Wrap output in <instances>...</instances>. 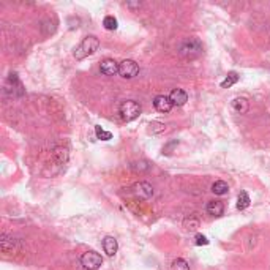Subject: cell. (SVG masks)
Instances as JSON below:
<instances>
[{
  "label": "cell",
  "mask_w": 270,
  "mask_h": 270,
  "mask_svg": "<svg viewBox=\"0 0 270 270\" xmlns=\"http://www.w3.org/2000/svg\"><path fill=\"white\" fill-rule=\"evenodd\" d=\"M100 71L104 76H114V74L119 73V63L112 59H104L100 65Z\"/></svg>",
  "instance_id": "7"
},
{
  "label": "cell",
  "mask_w": 270,
  "mask_h": 270,
  "mask_svg": "<svg viewBox=\"0 0 270 270\" xmlns=\"http://www.w3.org/2000/svg\"><path fill=\"white\" fill-rule=\"evenodd\" d=\"M149 126H150V131L152 133H161V131H164V128H166L164 123H160V122H152Z\"/></svg>",
  "instance_id": "20"
},
{
  "label": "cell",
  "mask_w": 270,
  "mask_h": 270,
  "mask_svg": "<svg viewBox=\"0 0 270 270\" xmlns=\"http://www.w3.org/2000/svg\"><path fill=\"white\" fill-rule=\"evenodd\" d=\"M169 100L174 106H183V104L188 101V95H186V92L182 89H174L169 95Z\"/></svg>",
  "instance_id": "9"
},
{
  "label": "cell",
  "mask_w": 270,
  "mask_h": 270,
  "mask_svg": "<svg viewBox=\"0 0 270 270\" xmlns=\"http://www.w3.org/2000/svg\"><path fill=\"white\" fill-rule=\"evenodd\" d=\"M103 250H104V253L108 254V256H114V254L117 253V250H119L117 240L114 237H111V236L104 237L103 239Z\"/></svg>",
  "instance_id": "10"
},
{
  "label": "cell",
  "mask_w": 270,
  "mask_h": 270,
  "mask_svg": "<svg viewBox=\"0 0 270 270\" xmlns=\"http://www.w3.org/2000/svg\"><path fill=\"white\" fill-rule=\"evenodd\" d=\"M237 81H239V74L236 71H231V73H228V76L221 81V87L223 89H228L231 86H234Z\"/></svg>",
  "instance_id": "15"
},
{
  "label": "cell",
  "mask_w": 270,
  "mask_h": 270,
  "mask_svg": "<svg viewBox=\"0 0 270 270\" xmlns=\"http://www.w3.org/2000/svg\"><path fill=\"white\" fill-rule=\"evenodd\" d=\"M98 48H100V40L93 35H89L81 41L79 46L74 49L73 56L76 60H82V59H86L89 56H92L95 51H98Z\"/></svg>",
  "instance_id": "1"
},
{
  "label": "cell",
  "mask_w": 270,
  "mask_h": 270,
  "mask_svg": "<svg viewBox=\"0 0 270 270\" xmlns=\"http://www.w3.org/2000/svg\"><path fill=\"white\" fill-rule=\"evenodd\" d=\"M120 116H122L123 120H126V122H131V120L138 119L139 114H141V104L133 101V100H126L123 101L122 104H120Z\"/></svg>",
  "instance_id": "3"
},
{
  "label": "cell",
  "mask_w": 270,
  "mask_h": 270,
  "mask_svg": "<svg viewBox=\"0 0 270 270\" xmlns=\"http://www.w3.org/2000/svg\"><path fill=\"white\" fill-rule=\"evenodd\" d=\"M250 196H248V193L246 191H242L239 194V198H237V209L239 210H245L246 207L250 206Z\"/></svg>",
  "instance_id": "14"
},
{
  "label": "cell",
  "mask_w": 270,
  "mask_h": 270,
  "mask_svg": "<svg viewBox=\"0 0 270 270\" xmlns=\"http://www.w3.org/2000/svg\"><path fill=\"white\" fill-rule=\"evenodd\" d=\"M95 134H96V138L101 139V141H109V139H112V133L104 131L101 126H95Z\"/></svg>",
  "instance_id": "17"
},
{
  "label": "cell",
  "mask_w": 270,
  "mask_h": 270,
  "mask_svg": "<svg viewBox=\"0 0 270 270\" xmlns=\"http://www.w3.org/2000/svg\"><path fill=\"white\" fill-rule=\"evenodd\" d=\"M153 106H155V109L158 111V112H169V111L172 109V106H174V104L171 103L169 96L158 95V96H155Z\"/></svg>",
  "instance_id": "8"
},
{
  "label": "cell",
  "mask_w": 270,
  "mask_h": 270,
  "mask_svg": "<svg viewBox=\"0 0 270 270\" xmlns=\"http://www.w3.org/2000/svg\"><path fill=\"white\" fill-rule=\"evenodd\" d=\"M131 193L134 194V198L139 201H149L153 196V188H152V185L147 182H139V183L133 185Z\"/></svg>",
  "instance_id": "5"
},
{
  "label": "cell",
  "mask_w": 270,
  "mask_h": 270,
  "mask_svg": "<svg viewBox=\"0 0 270 270\" xmlns=\"http://www.w3.org/2000/svg\"><path fill=\"white\" fill-rule=\"evenodd\" d=\"M139 73V66L134 60H123L119 63V74L125 79H131Z\"/></svg>",
  "instance_id": "6"
},
{
  "label": "cell",
  "mask_w": 270,
  "mask_h": 270,
  "mask_svg": "<svg viewBox=\"0 0 270 270\" xmlns=\"http://www.w3.org/2000/svg\"><path fill=\"white\" fill-rule=\"evenodd\" d=\"M179 54L183 59H198L202 54V43L198 38L185 40L179 48Z\"/></svg>",
  "instance_id": "2"
},
{
  "label": "cell",
  "mask_w": 270,
  "mask_h": 270,
  "mask_svg": "<svg viewBox=\"0 0 270 270\" xmlns=\"http://www.w3.org/2000/svg\"><path fill=\"white\" fill-rule=\"evenodd\" d=\"M207 213L212 216H221L224 213V206L221 201H212L207 204Z\"/></svg>",
  "instance_id": "11"
},
{
  "label": "cell",
  "mask_w": 270,
  "mask_h": 270,
  "mask_svg": "<svg viewBox=\"0 0 270 270\" xmlns=\"http://www.w3.org/2000/svg\"><path fill=\"white\" fill-rule=\"evenodd\" d=\"M212 191L216 196H224V194H228L229 191V185L226 182H223V180H218V182H215L212 185Z\"/></svg>",
  "instance_id": "13"
},
{
  "label": "cell",
  "mask_w": 270,
  "mask_h": 270,
  "mask_svg": "<svg viewBox=\"0 0 270 270\" xmlns=\"http://www.w3.org/2000/svg\"><path fill=\"white\" fill-rule=\"evenodd\" d=\"M232 108H234L239 114H245V112H248L250 109V101L243 98V96H239V98L232 101Z\"/></svg>",
  "instance_id": "12"
},
{
  "label": "cell",
  "mask_w": 270,
  "mask_h": 270,
  "mask_svg": "<svg viewBox=\"0 0 270 270\" xmlns=\"http://www.w3.org/2000/svg\"><path fill=\"white\" fill-rule=\"evenodd\" d=\"M103 264V258L95 251H87L81 256V266L86 270H98Z\"/></svg>",
  "instance_id": "4"
},
{
  "label": "cell",
  "mask_w": 270,
  "mask_h": 270,
  "mask_svg": "<svg viewBox=\"0 0 270 270\" xmlns=\"http://www.w3.org/2000/svg\"><path fill=\"white\" fill-rule=\"evenodd\" d=\"M128 6H141V3H126Z\"/></svg>",
  "instance_id": "22"
},
{
  "label": "cell",
  "mask_w": 270,
  "mask_h": 270,
  "mask_svg": "<svg viewBox=\"0 0 270 270\" xmlns=\"http://www.w3.org/2000/svg\"><path fill=\"white\" fill-rule=\"evenodd\" d=\"M103 26L106 30H116L117 29V19L114 16H106L103 19Z\"/></svg>",
  "instance_id": "16"
},
{
  "label": "cell",
  "mask_w": 270,
  "mask_h": 270,
  "mask_svg": "<svg viewBox=\"0 0 270 270\" xmlns=\"http://www.w3.org/2000/svg\"><path fill=\"white\" fill-rule=\"evenodd\" d=\"M198 226H199V221L196 218H186L185 220V228L188 231H194Z\"/></svg>",
  "instance_id": "19"
},
{
  "label": "cell",
  "mask_w": 270,
  "mask_h": 270,
  "mask_svg": "<svg viewBox=\"0 0 270 270\" xmlns=\"http://www.w3.org/2000/svg\"><path fill=\"white\" fill-rule=\"evenodd\" d=\"M172 270H190V266L183 259H176L172 262Z\"/></svg>",
  "instance_id": "18"
},
{
  "label": "cell",
  "mask_w": 270,
  "mask_h": 270,
  "mask_svg": "<svg viewBox=\"0 0 270 270\" xmlns=\"http://www.w3.org/2000/svg\"><path fill=\"white\" fill-rule=\"evenodd\" d=\"M207 243H209V240H207L204 236H201V234H198V236H196V245H199V246H201V245H207Z\"/></svg>",
  "instance_id": "21"
}]
</instances>
